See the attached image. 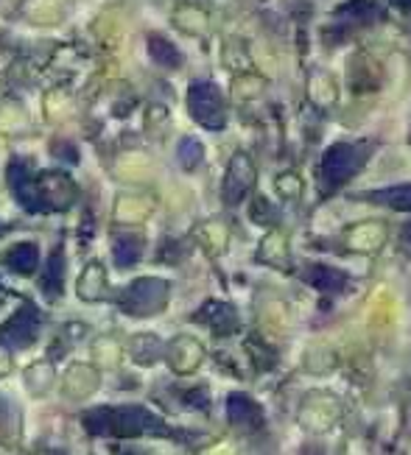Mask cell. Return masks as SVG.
Segmentation results:
<instances>
[{"label": "cell", "mask_w": 411, "mask_h": 455, "mask_svg": "<svg viewBox=\"0 0 411 455\" xmlns=\"http://www.w3.org/2000/svg\"><path fill=\"white\" fill-rule=\"evenodd\" d=\"M389 4L395 9H400L403 14H411V0H389Z\"/></svg>", "instance_id": "obj_19"}, {"label": "cell", "mask_w": 411, "mask_h": 455, "mask_svg": "<svg viewBox=\"0 0 411 455\" xmlns=\"http://www.w3.org/2000/svg\"><path fill=\"white\" fill-rule=\"evenodd\" d=\"M227 422L232 427H241V430H258L263 427V411L261 405L249 400L246 394H230L227 397Z\"/></svg>", "instance_id": "obj_8"}, {"label": "cell", "mask_w": 411, "mask_h": 455, "mask_svg": "<svg viewBox=\"0 0 411 455\" xmlns=\"http://www.w3.org/2000/svg\"><path fill=\"white\" fill-rule=\"evenodd\" d=\"M0 260H4V266L9 271H14L20 276H28L39 266V249H36V243L23 241V243H14L4 257H0Z\"/></svg>", "instance_id": "obj_11"}, {"label": "cell", "mask_w": 411, "mask_h": 455, "mask_svg": "<svg viewBox=\"0 0 411 455\" xmlns=\"http://www.w3.org/2000/svg\"><path fill=\"white\" fill-rule=\"evenodd\" d=\"M141 249L143 241L137 235H121L112 246V260L117 268H132L137 260H141Z\"/></svg>", "instance_id": "obj_15"}, {"label": "cell", "mask_w": 411, "mask_h": 455, "mask_svg": "<svg viewBox=\"0 0 411 455\" xmlns=\"http://www.w3.org/2000/svg\"><path fill=\"white\" fill-rule=\"evenodd\" d=\"M254 185V165L246 154H235L232 163L227 168V176H224V204L227 207H235L246 199V193L252 190Z\"/></svg>", "instance_id": "obj_7"}, {"label": "cell", "mask_w": 411, "mask_h": 455, "mask_svg": "<svg viewBox=\"0 0 411 455\" xmlns=\"http://www.w3.org/2000/svg\"><path fill=\"white\" fill-rule=\"evenodd\" d=\"M149 53L157 65H163V68H180L182 62V53L173 48V43H168L165 36H151L149 39Z\"/></svg>", "instance_id": "obj_16"}, {"label": "cell", "mask_w": 411, "mask_h": 455, "mask_svg": "<svg viewBox=\"0 0 411 455\" xmlns=\"http://www.w3.org/2000/svg\"><path fill=\"white\" fill-rule=\"evenodd\" d=\"M193 319L199 324L213 327L215 332H232L235 327H238V313H235V307H230L224 302H215V299L205 302L199 310H196Z\"/></svg>", "instance_id": "obj_9"}, {"label": "cell", "mask_w": 411, "mask_h": 455, "mask_svg": "<svg viewBox=\"0 0 411 455\" xmlns=\"http://www.w3.org/2000/svg\"><path fill=\"white\" fill-rule=\"evenodd\" d=\"M93 436H171V427L143 405H101L82 417Z\"/></svg>", "instance_id": "obj_1"}, {"label": "cell", "mask_w": 411, "mask_h": 455, "mask_svg": "<svg viewBox=\"0 0 411 455\" xmlns=\"http://www.w3.org/2000/svg\"><path fill=\"white\" fill-rule=\"evenodd\" d=\"M6 176H9V188L14 193V199L23 204V210H28V212H48V207L43 202V193H39V182L34 180L28 163L12 160Z\"/></svg>", "instance_id": "obj_6"}, {"label": "cell", "mask_w": 411, "mask_h": 455, "mask_svg": "<svg viewBox=\"0 0 411 455\" xmlns=\"http://www.w3.org/2000/svg\"><path fill=\"white\" fill-rule=\"evenodd\" d=\"M43 291L48 299H59L65 291V251H62V246H56L48 257V266L43 274Z\"/></svg>", "instance_id": "obj_13"}, {"label": "cell", "mask_w": 411, "mask_h": 455, "mask_svg": "<svg viewBox=\"0 0 411 455\" xmlns=\"http://www.w3.org/2000/svg\"><path fill=\"white\" fill-rule=\"evenodd\" d=\"M302 280L322 293H339L347 285V274H342L339 268L322 266V263H308L302 268Z\"/></svg>", "instance_id": "obj_10"}, {"label": "cell", "mask_w": 411, "mask_h": 455, "mask_svg": "<svg viewBox=\"0 0 411 455\" xmlns=\"http://www.w3.org/2000/svg\"><path fill=\"white\" fill-rule=\"evenodd\" d=\"M369 146L367 143H336L330 146L317 168V180L322 185L325 193L339 190L342 185H347L352 176H356L364 163L369 160Z\"/></svg>", "instance_id": "obj_2"}, {"label": "cell", "mask_w": 411, "mask_h": 455, "mask_svg": "<svg viewBox=\"0 0 411 455\" xmlns=\"http://www.w3.org/2000/svg\"><path fill=\"white\" fill-rule=\"evenodd\" d=\"M361 199H367L372 204H381V207H389V210H398V212H411V185L381 188V190L364 193Z\"/></svg>", "instance_id": "obj_12"}, {"label": "cell", "mask_w": 411, "mask_h": 455, "mask_svg": "<svg viewBox=\"0 0 411 455\" xmlns=\"http://www.w3.org/2000/svg\"><path fill=\"white\" fill-rule=\"evenodd\" d=\"M39 327H43V313L34 302H23L12 319L0 327V347L26 349L36 341Z\"/></svg>", "instance_id": "obj_5"}, {"label": "cell", "mask_w": 411, "mask_h": 455, "mask_svg": "<svg viewBox=\"0 0 411 455\" xmlns=\"http://www.w3.org/2000/svg\"><path fill=\"white\" fill-rule=\"evenodd\" d=\"M400 246H403V251H406V254H411V224H406V227H403Z\"/></svg>", "instance_id": "obj_18"}, {"label": "cell", "mask_w": 411, "mask_h": 455, "mask_svg": "<svg viewBox=\"0 0 411 455\" xmlns=\"http://www.w3.org/2000/svg\"><path fill=\"white\" fill-rule=\"evenodd\" d=\"M188 109L190 117L199 126L210 129V132H222L227 126V107L222 90L213 82H196L188 90Z\"/></svg>", "instance_id": "obj_3"}, {"label": "cell", "mask_w": 411, "mask_h": 455, "mask_svg": "<svg viewBox=\"0 0 411 455\" xmlns=\"http://www.w3.org/2000/svg\"><path fill=\"white\" fill-rule=\"evenodd\" d=\"M168 283L154 280V276H143V280H134L124 293L117 305L121 310L132 313V315H151L157 310H163L168 302Z\"/></svg>", "instance_id": "obj_4"}, {"label": "cell", "mask_w": 411, "mask_h": 455, "mask_svg": "<svg viewBox=\"0 0 411 455\" xmlns=\"http://www.w3.org/2000/svg\"><path fill=\"white\" fill-rule=\"evenodd\" d=\"M176 156H180V165L185 171H196V168H199V163L205 160V148H202L199 140L185 137V140L180 143V148H176Z\"/></svg>", "instance_id": "obj_17"}, {"label": "cell", "mask_w": 411, "mask_h": 455, "mask_svg": "<svg viewBox=\"0 0 411 455\" xmlns=\"http://www.w3.org/2000/svg\"><path fill=\"white\" fill-rule=\"evenodd\" d=\"M0 232H4V224H0Z\"/></svg>", "instance_id": "obj_20"}, {"label": "cell", "mask_w": 411, "mask_h": 455, "mask_svg": "<svg viewBox=\"0 0 411 455\" xmlns=\"http://www.w3.org/2000/svg\"><path fill=\"white\" fill-rule=\"evenodd\" d=\"M378 14H381V6L375 0H350V4L336 9V20H342V23H356V26L372 23V20H378Z\"/></svg>", "instance_id": "obj_14"}]
</instances>
